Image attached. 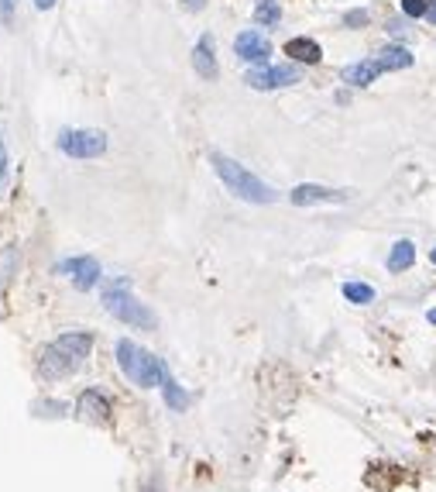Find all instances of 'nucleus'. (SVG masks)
I'll return each mask as SVG.
<instances>
[{
	"label": "nucleus",
	"mask_w": 436,
	"mask_h": 492,
	"mask_svg": "<svg viewBox=\"0 0 436 492\" xmlns=\"http://www.w3.org/2000/svg\"><path fill=\"white\" fill-rule=\"evenodd\" d=\"M162 392H165V403H169L172 410H186V406H189V396L182 392V386L176 382V379H165Z\"/></svg>",
	"instance_id": "obj_17"
},
{
	"label": "nucleus",
	"mask_w": 436,
	"mask_h": 492,
	"mask_svg": "<svg viewBox=\"0 0 436 492\" xmlns=\"http://www.w3.org/2000/svg\"><path fill=\"white\" fill-rule=\"evenodd\" d=\"M7 182V148H4V138H0V189Z\"/></svg>",
	"instance_id": "obj_21"
},
{
	"label": "nucleus",
	"mask_w": 436,
	"mask_h": 492,
	"mask_svg": "<svg viewBox=\"0 0 436 492\" xmlns=\"http://www.w3.org/2000/svg\"><path fill=\"white\" fill-rule=\"evenodd\" d=\"M344 193L337 189H327V186H316V182H303L292 189V204L296 207H309V204H340Z\"/></svg>",
	"instance_id": "obj_9"
},
{
	"label": "nucleus",
	"mask_w": 436,
	"mask_h": 492,
	"mask_svg": "<svg viewBox=\"0 0 436 492\" xmlns=\"http://www.w3.org/2000/svg\"><path fill=\"white\" fill-rule=\"evenodd\" d=\"M285 55H292L296 62H306V66H316L323 59L320 45L313 38H292V42H285Z\"/></svg>",
	"instance_id": "obj_13"
},
{
	"label": "nucleus",
	"mask_w": 436,
	"mask_h": 492,
	"mask_svg": "<svg viewBox=\"0 0 436 492\" xmlns=\"http://www.w3.org/2000/svg\"><path fill=\"white\" fill-rule=\"evenodd\" d=\"M351 28H361V25H368V11H351L347 18H344Z\"/></svg>",
	"instance_id": "obj_20"
},
{
	"label": "nucleus",
	"mask_w": 436,
	"mask_h": 492,
	"mask_svg": "<svg viewBox=\"0 0 436 492\" xmlns=\"http://www.w3.org/2000/svg\"><path fill=\"white\" fill-rule=\"evenodd\" d=\"M378 62H382V69H409L412 66V55L402 49V45H388L385 52L378 55Z\"/></svg>",
	"instance_id": "obj_15"
},
{
	"label": "nucleus",
	"mask_w": 436,
	"mask_h": 492,
	"mask_svg": "<svg viewBox=\"0 0 436 492\" xmlns=\"http://www.w3.org/2000/svg\"><path fill=\"white\" fill-rule=\"evenodd\" d=\"M141 492H162V486H158V482H152V486H145Z\"/></svg>",
	"instance_id": "obj_25"
},
{
	"label": "nucleus",
	"mask_w": 436,
	"mask_h": 492,
	"mask_svg": "<svg viewBox=\"0 0 436 492\" xmlns=\"http://www.w3.org/2000/svg\"><path fill=\"white\" fill-rule=\"evenodd\" d=\"M90 348H93V337L83 334V331L55 337L49 348L42 351L38 372H42L45 379H66V375H73V372L83 368L86 355H90Z\"/></svg>",
	"instance_id": "obj_1"
},
{
	"label": "nucleus",
	"mask_w": 436,
	"mask_h": 492,
	"mask_svg": "<svg viewBox=\"0 0 436 492\" xmlns=\"http://www.w3.org/2000/svg\"><path fill=\"white\" fill-rule=\"evenodd\" d=\"M279 18H282V11H279V4L275 0H258L255 4V21L265 28L279 25Z\"/></svg>",
	"instance_id": "obj_16"
},
{
	"label": "nucleus",
	"mask_w": 436,
	"mask_h": 492,
	"mask_svg": "<svg viewBox=\"0 0 436 492\" xmlns=\"http://www.w3.org/2000/svg\"><path fill=\"white\" fill-rule=\"evenodd\" d=\"M59 272H69V279L76 283V289H93L100 283V262L83 255V259H69L59 265Z\"/></svg>",
	"instance_id": "obj_8"
},
{
	"label": "nucleus",
	"mask_w": 436,
	"mask_h": 492,
	"mask_svg": "<svg viewBox=\"0 0 436 492\" xmlns=\"http://www.w3.org/2000/svg\"><path fill=\"white\" fill-rule=\"evenodd\" d=\"M409 265H416V245L412 241H395L388 252V272H406Z\"/></svg>",
	"instance_id": "obj_14"
},
{
	"label": "nucleus",
	"mask_w": 436,
	"mask_h": 492,
	"mask_svg": "<svg viewBox=\"0 0 436 492\" xmlns=\"http://www.w3.org/2000/svg\"><path fill=\"white\" fill-rule=\"evenodd\" d=\"M234 52L237 59L251 62V66H268V55H272V42L261 35V31H241L234 38Z\"/></svg>",
	"instance_id": "obj_7"
},
{
	"label": "nucleus",
	"mask_w": 436,
	"mask_h": 492,
	"mask_svg": "<svg viewBox=\"0 0 436 492\" xmlns=\"http://www.w3.org/2000/svg\"><path fill=\"white\" fill-rule=\"evenodd\" d=\"M59 152L69 158H97L107 152V134L103 131H62L59 134Z\"/></svg>",
	"instance_id": "obj_5"
},
{
	"label": "nucleus",
	"mask_w": 436,
	"mask_h": 492,
	"mask_svg": "<svg viewBox=\"0 0 436 492\" xmlns=\"http://www.w3.org/2000/svg\"><path fill=\"white\" fill-rule=\"evenodd\" d=\"M103 303H107V310L114 313L121 324H128V327H141V331H155V313L141 303V300H134L131 296V283L128 279H114V283L103 286Z\"/></svg>",
	"instance_id": "obj_4"
},
{
	"label": "nucleus",
	"mask_w": 436,
	"mask_h": 492,
	"mask_svg": "<svg viewBox=\"0 0 436 492\" xmlns=\"http://www.w3.org/2000/svg\"><path fill=\"white\" fill-rule=\"evenodd\" d=\"M203 4H206V0H189V7H193V11H200Z\"/></svg>",
	"instance_id": "obj_26"
},
{
	"label": "nucleus",
	"mask_w": 436,
	"mask_h": 492,
	"mask_svg": "<svg viewBox=\"0 0 436 492\" xmlns=\"http://www.w3.org/2000/svg\"><path fill=\"white\" fill-rule=\"evenodd\" d=\"M117 365H121V372L128 375L131 382L141 386V389L165 386V379H172L169 368H165V362L155 358L152 351L138 348L134 341H117Z\"/></svg>",
	"instance_id": "obj_3"
},
{
	"label": "nucleus",
	"mask_w": 436,
	"mask_h": 492,
	"mask_svg": "<svg viewBox=\"0 0 436 492\" xmlns=\"http://www.w3.org/2000/svg\"><path fill=\"white\" fill-rule=\"evenodd\" d=\"M426 18H430V21H433V25H436V0H433V4H430V11H426Z\"/></svg>",
	"instance_id": "obj_24"
},
{
	"label": "nucleus",
	"mask_w": 436,
	"mask_h": 492,
	"mask_svg": "<svg viewBox=\"0 0 436 492\" xmlns=\"http://www.w3.org/2000/svg\"><path fill=\"white\" fill-rule=\"evenodd\" d=\"M344 296H347L351 303H361V307H364V303H371V300H375V289H371V286H364V283H347V286H344Z\"/></svg>",
	"instance_id": "obj_18"
},
{
	"label": "nucleus",
	"mask_w": 436,
	"mask_h": 492,
	"mask_svg": "<svg viewBox=\"0 0 436 492\" xmlns=\"http://www.w3.org/2000/svg\"><path fill=\"white\" fill-rule=\"evenodd\" d=\"M244 83L251 90H282V86H292L299 83V69L296 66H255Z\"/></svg>",
	"instance_id": "obj_6"
},
{
	"label": "nucleus",
	"mask_w": 436,
	"mask_h": 492,
	"mask_svg": "<svg viewBox=\"0 0 436 492\" xmlns=\"http://www.w3.org/2000/svg\"><path fill=\"white\" fill-rule=\"evenodd\" d=\"M430 324H436V310H430Z\"/></svg>",
	"instance_id": "obj_27"
},
{
	"label": "nucleus",
	"mask_w": 436,
	"mask_h": 492,
	"mask_svg": "<svg viewBox=\"0 0 436 492\" xmlns=\"http://www.w3.org/2000/svg\"><path fill=\"white\" fill-rule=\"evenodd\" d=\"M430 259H433V262H436V248H433V255H430Z\"/></svg>",
	"instance_id": "obj_28"
},
{
	"label": "nucleus",
	"mask_w": 436,
	"mask_h": 492,
	"mask_svg": "<svg viewBox=\"0 0 436 492\" xmlns=\"http://www.w3.org/2000/svg\"><path fill=\"white\" fill-rule=\"evenodd\" d=\"M11 7L14 0H0V21H11Z\"/></svg>",
	"instance_id": "obj_22"
},
{
	"label": "nucleus",
	"mask_w": 436,
	"mask_h": 492,
	"mask_svg": "<svg viewBox=\"0 0 436 492\" xmlns=\"http://www.w3.org/2000/svg\"><path fill=\"white\" fill-rule=\"evenodd\" d=\"M213 162V169H217V176L224 180V186L231 189L234 197H241V200H248V204H275V189L268 186V182H261L255 172H248L241 162H234V158L220 156V152H213L210 156Z\"/></svg>",
	"instance_id": "obj_2"
},
{
	"label": "nucleus",
	"mask_w": 436,
	"mask_h": 492,
	"mask_svg": "<svg viewBox=\"0 0 436 492\" xmlns=\"http://www.w3.org/2000/svg\"><path fill=\"white\" fill-rule=\"evenodd\" d=\"M382 73V62L378 59H364V62H354V66H344V83H351V86H368V83H375V76Z\"/></svg>",
	"instance_id": "obj_12"
},
{
	"label": "nucleus",
	"mask_w": 436,
	"mask_h": 492,
	"mask_svg": "<svg viewBox=\"0 0 436 492\" xmlns=\"http://www.w3.org/2000/svg\"><path fill=\"white\" fill-rule=\"evenodd\" d=\"M35 7H38V11H52V7H55V0H35Z\"/></svg>",
	"instance_id": "obj_23"
},
{
	"label": "nucleus",
	"mask_w": 436,
	"mask_h": 492,
	"mask_svg": "<svg viewBox=\"0 0 436 492\" xmlns=\"http://www.w3.org/2000/svg\"><path fill=\"white\" fill-rule=\"evenodd\" d=\"M402 11H406V18H426L430 4L426 0H402Z\"/></svg>",
	"instance_id": "obj_19"
},
{
	"label": "nucleus",
	"mask_w": 436,
	"mask_h": 492,
	"mask_svg": "<svg viewBox=\"0 0 436 492\" xmlns=\"http://www.w3.org/2000/svg\"><path fill=\"white\" fill-rule=\"evenodd\" d=\"M76 414L83 416V420H90V423H103V420H110V403L103 399L97 389H86V392L79 396Z\"/></svg>",
	"instance_id": "obj_10"
},
{
	"label": "nucleus",
	"mask_w": 436,
	"mask_h": 492,
	"mask_svg": "<svg viewBox=\"0 0 436 492\" xmlns=\"http://www.w3.org/2000/svg\"><path fill=\"white\" fill-rule=\"evenodd\" d=\"M193 66H196V73L203 79H217V55H213V38L203 35L200 42H196V49H193Z\"/></svg>",
	"instance_id": "obj_11"
}]
</instances>
